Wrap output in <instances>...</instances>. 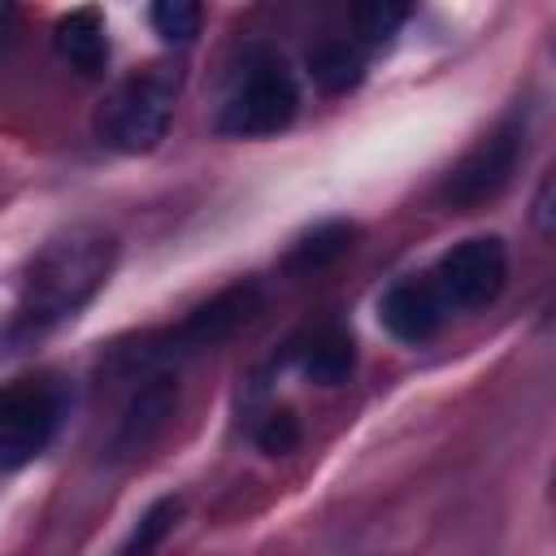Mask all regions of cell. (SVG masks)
<instances>
[{
  "label": "cell",
  "mask_w": 556,
  "mask_h": 556,
  "mask_svg": "<svg viewBox=\"0 0 556 556\" xmlns=\"http://www.w3.org/2000/svg\"><path fill=\"white\" fill-rule=\"evenodd\" d=\"M52 48L65 65H74L78 74L96 78L104 74L109 65V30H104V17L100 9L83 4V9H70L56 26H52Z\"/></svg>",
  "instance_id": "10"
},
{
  "label": "cell",
  "mask_w": 556,
  "mask_h": 556,
  "mask_svg": "<svg viewBox=\"0 0 556 556\" xmlns=\"http://www.w3.org/2000/svg\"><path fill=\"white\" fill-rule=\"evenodd\" d=\"M413 0H356V35L369 48L391 43V35L408 22Z\"/></svg>",
  "instance_id": "14"
},
{
  "label": "cell",
  "mask_w": 556,
  "mask_h": 556,
  "mask_svg": "<svg viewBox=\"0 0 556 556\" xmlns=\"http://www.w3.org/2000/svg\"><path fill=\"white\" fill-rule=\"evenodd\" d=\"M178 513H182V500L178 495H165V500H156L143 517H139V526L130 530V539L122 543V552H152L169 530H174V521H178Z\"/></svg>",
  "instance_id": "16"
},
{
  "label": "cell",
  "mask_w": 556,
  "mask_h": 556,
  "mask_svg": "<svg viewBox=\"0 0 556 556\" xmlns=\"http://www.w3.org/2000/svg\"><path fill=\"white\" fill-rule=\"evenodd\" d=\"M256 308H261V287H256V282L226 287V291H217L208 304H200L187 321H178L165 339L148 343V352H135V365L174 361V356H191V352L217 348V343H226V339H230Z\"/></svg>",
  "instance_id": "5"
},
{
  "label": "cell",
  "mask_w": 556,
  "mask_h": 556,
  "mask_svg": "<svg viewBox=\"0 0 556 556\" xmlns=\"http://www.w3.org/2000/svg\"><path fill=\"white\" fill-rule=\"evenodd\" d=\"M117 256V243L104 230H70L52 239L26 269L22 282V308H17V330L22 334H43L56 321L74 317L109 278Z\"/></svg>",
  "instance_id": "1"
},
{
  "label": "cell",
  "mask_w": 556,
  "mask_h": 556,
  "mask_svg": "<svg viewBox=\"0 0 556 556\" xmlns=\"http://www.w3.org/2000/svg\"><path fill=\"white\" fill-rule=\"evenodd\" d=\"M295 113H300L295 74L287 70L282 56L256 52V56H248V65L235 78V87L226 91V100L217 104L213 130L230 135V139H265V135L287 130L295 122Z\"/></svg>",
  "instance_id": "2"
},
{
  "label": "cell",
  "mask_w": 556,
  "mask_h": 556,
  "mask_svg": "<svg viewBox=\"0 0 556 556\" xmlns=\"http://www.w3.org/2000/svg\"><path fill=\"white\" fill-rule=\"evenodd\" d=\"M256 447L265 456H287L300 447V417L291 408H274L261 426H256Z\"/></svg>",
  "instance_id": "17"
},
{
  "label": "cell",
  "mask_w": 556,
  "mask_h": 556,
  "mask_svg": "<svg viewBox=\"0 0 556 556\" xmlns=\"http://www.w3.org/2000/svg\"><path fill=\"white\" fill-rule=\"evenodd\" d=\"M378 317L400 343H426V339L439 334V326L447 317V304H443V295L430 278H400L382 291Z\"/></svg>",
  "instance_id": "8"
},
{
  "label": "cell",
  "mask_w": 556,
  "mask_h": 556,
  "mask_svg": "<svg viewBox=\"0 0 556 556\" xmlns=\"http://www.w3.org/2000/svg\"><path fill=\"white\" fill-rule=\"evenodd\" d=\"M178 91H182V70L178 65L161 61V65H148V70L130 74L109 96V104L100 109V122H96L100 139L117 152H152L169 130Z\"/></svg>",
  "instance_id": "3"
},
{
  "label": "cell",
  "mask_w": 556,
  "mask_h": 556,
  "mask_svg": "<svg viewBox=\"0 0 556 556\" xmlns=\"http://www.w3.org/2000/svg\"><path fill=\"white\" fill-rule=\"evenodd\" d=\"M508 278V248L495 235H473L456 248H447L430 274L447 308H478L500 295Z\"/></svg>",
  "instance_id": "6"
},
{
  "label": "cell",
  "mask_w": 556,
  "mask_h": 556,
  "mask_svg": "<svg viewBox=\"0 0 556 556\" xmlns=\"http://www.w3.org/2000/svg\"><path fill=\"white\" fill-rule=\"evenodd\" d=\"M17 26H22V9H17V0H0V48L13 43Z\"/></svg>",
  "instance_id": "18"
},
{
  "label": "cell",
  "mask_w": 556,
  "mask_h": 556,
  "mask_svg": "<svg viewBox=\"0 0 556 556\" xmlns=\"http://www.w3.org/2000/svg\"><path fill=\"white\" fill-rule=\"evenodd\" d=\"M356 235H361V230H356L352 222H321V226H313L308 235H300V239L291 243L282 269H287V274H317V269L334 265L339 256H348V252L356 248Z\"/></svg>",
  "instance_id": "11"
},
{
  "label": "cell",
  "mask_w": 556,
  "mask_h": 556,
  "mask_svg": "<svg viewBox=\"0 0 556 556\" xmlns=\"http://www.w3.org/2000/svg\"><path fill=\"white\" fill-rule=\"evenodd\" d=\"M534 222H539L543 235H552V178L543 182V191H539V200H534Z\"/></svg>",
  "instance_id": "19"
},
{
  "label": "cell",
  "mask_w": 556,
  "mask_h": 556,
  "mask_svg": "<svg viewBox=\"0 0 556 556\" xmlns=\"http://www.w3.org/2000/svg\"><path fill=\"white\" fill-rule=\"evenodd\" d=\"M65 417V391L48 378H26L0 391V469H17L48 447Z\"/></svg>",
  "instance_id": "4"
},
{
  "label": "cell",
  "mask_w": 556,
  "mask_h": 556,
  "mask_svg": "<svg viewBox=\"0 0 556 556\" xmlns=\"http://www.w3.org/2000/svg\"><path fill=\"white\" fill-rule=\"evenodd\" d=\"M174 408H178V378H174V374L148 378V382L135 391V400L126 404L122 421H117L113 452H117V456L143 452V447L165 430V421L174 417Z\"/></svg>",
  "instance_id": "9"
},
{
  "label": "cell",
  "mask_w": 556,
  "mask_h": 556,
  "mask_svg": "<svg viewBox=\"0 0 556 556\" xmlns=\"http://www.w3.org/2000/svg\"><path fill=\"white\" fill-rule=\"evenodd\" d=\"M308 78H313L321 91H330V96L352 91V87L365 78V56H361L356 43L326 39V43H317V48L308 52Z\"/></svg>",
  "instance_id": "13"
},
{
  "label": "cell",
  "mask_w": 556,
  "mask_h": 556,
  "mask_svg": "<svg viewBox=\"0 0 556 556\" xmlns=\"http://www.w3.org/2000/svg\"><path fill=\"white\" fill-rule=\"evenodd\" d=\"M352 365H356V343H352V334L339 330V326L313 330V339H308L304 352H300L304 378H308V382H321V387L343 382V378L352 374Z\"/></svg>",
  "instance_id": "12"
},
{
  "label": "cell",
  "mask_w": 556,
  "mask_h": 556,
  "mask_svg": "<svg viewBox=\"0 0 556 556\" xmlns=\"http://www.w3.org/2000/svg\"><path fill=\"white\" fill-rule=\"evenodd\" d=\"M517 156H521V135L513 126H504V130L486 135L482 143H473L447 169L439 195L447 204H456V208H473V204H482V200H491V195H500L508 187V178L517 169Z\"/></svg>",
  "instance_id": "7"
},
{
  "label": "cell",
  "mask_w": 556,
  "mask_h": 556,
  "mask_svg": "<svg viewBox=\"0 0 556 556\" xmlns=\"http://www.w3.org/2000/svg\"><path fill=\"white\" fill-rule=\"evenodd\" d=\"M148 17L165 43H191L200 35V22H204L200 0H152Z\"/></svg>",
  "instance_id": "15"
}]
</instances>
